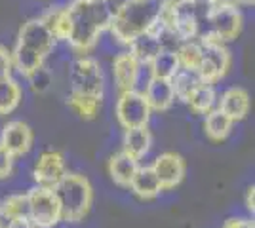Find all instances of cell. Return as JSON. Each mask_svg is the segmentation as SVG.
Segmentation results:
<instances>
[{
    "label": "cell",
    "mask_w": 255,
    "mask_h": 228,
    "mask_svg": "<svg viewBox=\"0 0 255 228\" xmlns=\"http://www.w3.org/2000/svg\"><path fill=\"white\" fill-rule=\"evenodd\" d=\"M129 190L133 194L141 198V200H154L162 194V185H160L158 177L154 175L150 165H139L137 173L133 175L131 183H129Z\"/></svg>",
    "instance_id": "cell-18"
},
{
    "label": "cell",
    "mask_w": 255,
    "mask_h": 228,
    "mask_svg": "<svg viewBox=\"0 0 255 228\" xmlns=\"http://www.w3.org/2000/svg\"><path fill=\"white\" fill-rule=\"evenodd\" d=\"M233 124H234L233 120L227 118L221 110L213 109V110H210V112L206 114V118H204V133L208 135L210 141L221 143L231 135Z\"/></svg>",
    "instance_id": "cell-19"
},
{
    "label": "cell",
    "mask_w": 255,
    "mask_h": 228,
    "mask_svg": "<svg viewBox=\"0 0 255 228\" xmlns=\"http://www.w3.org/2000/svg\"><path fill=\"white\" fill-rule=\"evenodd\" d=\"M202 48V57L196 73L200 75L204 82L215 84L223 78L231 69V52L227 50L223 42L210 40V38H198Z\"/></svg>",
    "instance_id": "cell-7"
},
{
    "label": "cell",
    "mask_w": 255,
    "mask_h": 228,
    "mask_svg": "<svg viewBox=\"0 0 255 228\" xmlns=\"http://www.w3.org/2000/svg\"><path fill=\"white\" fill-rule=\"evenodd\" d=\"M149 65L150 71H152V76L154 78H164V80H171L175 76V73L181 69L177 54L171 52V50H160Z\"/></svg>",
    "instance_id": "cell-23"
},
{
    "label": "cell",
    "mask_w": 255,
    "mask_h": 228,
    "mask_svg": "<svg viewBox=\"0 0 255 228\" xmlns=\"http://www.w3.org/2000/svg\"><path fill=\"white\" fill-rule=\"evenodd\" d=\"M244 25V17L238 6L234 4H210L200 19L198 38H210L217 42L234 40Z\"/></svg>",
    "instance_id": "cell-4"
},
{
    "label": "cell",
    "mask_w": 255,
    "mask_h": 228,
    "mask_svg": "<svg viewBox=\"0 0 255 228\" xmlns=\"http://www.w3.org/2000/svg\"><path fill=\"white\" fill-rule=\"evenodd\" d=\"M29 200V221L36 228H53L61 221V211L52 188L32 186L27 190Z\"/></svg>",
    "instance_id": "cell-6"
},
{
    "label": "cell",
    "mask_w": 255,
    "mask_h": 228,
    "mask_svg": "<svg viewBox=\"0 0 255 228\" xmlns=\"http://www.w3.org/2000/svg\"><path fill=\"white\" fill-rule=\"evenodd\" d=\"M221 228H254V221L248 217H231L225 221Z\"/></svg>",
    "instance_id": "cell-32"
},
{
    "label": "cell",
    "mask_w": 255,
    "mask_h": 228,
    "mask_svg": "<svg viewBox=\"0 0 255 228\" xmlns=\"http://www.w3.org/2000/svg\"><path fill=\"white\" fill-rule=\"evenodd\" d=\"M17 46H21L25 50H31L34 54L42 55L44 59L52 54L57 46V40L50 27L42 21V17H31L29 21L23 23V27L17 33Z\"/></svg>",
    "instance_id": "cell-9"
},
{
    "label": "cell",
    "mask_w": 255,
    "mask_h": 228,
    "mask_svg": "<svg viewBox=\"0 0 255 228\" xmlns=\"http://www.w3.org/2000/svg\"><path fill=\"white\" fill-rule=\"evenodd\" d=\"M11 73H13V65H11L10 50L0 44V82L11 78Z\"/></svg>",
    "instance_id": "cell-30"
},
{
    "label": "cell",
    "mask_w": 255,
    "mask_h": 228,
    "mask_svg": "<svg viewBox=\"0 0 255 228\" xmlns=\"http://www.w3.org/2000/svg\"><path fill=\"white\" fill-rule=\"evenodd\" d=\"M137 67H139V61L128 50L115 55L111 71H113V80H115V86H117L118 93L120 91H128V89L133 87V80H135V75H137Z\"/></svg>",
    "instance_id": "cell-15"
},
{
    "label": "cell",
    "mask_w": 255,
    "mask_h": 228,
    "mask_svg": "<svg viewBox=\"0 0 255 228\" xmlns=\"http://www.w3.org/2000/svg\"><path fill=\"white\" fill-rule=\"evenodd\" d=\"M13 162H15V158L6 149L0 147V179L10 177L11 171H13Z\"/></svg>",
    "instance_id": "cell-31"
},
{
    "label": "cell",
    "mask_w": 255,
    "mask_h": 228,
    "mask_svg": "<svg viewBox=\"0 0 255 228\" xmlns=\"http://www.w3.org/2000/svg\"><path fill=\"white\" fill-rule=\"evenodd\" d=\"M11 223H13L11 215L6 211V207L0 204V228H10Z\"/></svg>",
    "instance_id": "cell-33"
},
{
    "label": "cell",
    "mask_w": 255,
    "mask_h": 228,
    "mask_svg": "<svg viewBox=\"0 0 255 228\" xmlns=\"http://www.w3.org/2000/svg\"><path fill=\"white\" fill-rule=\"evenodd\" d=\"M27 80L34 93H46L53 86V76L46 67H40L38 71H34L31 76H27Z\"/></svg>",
    "instance_id": "cell-28"
},
{
    "label": "cell",
    "mask_w": 255,
    "mask_h": 228,
    "mask_svg": "<svg viewBox=\"0 0 255 228\" xmlns=\"http://www.w3.org/2000/svg\"><path fill=\"white\" fill-rule=\"evenodd\" d=\"M143 95H145V101L152 112H166L175 103L173 86H171L170 80H164V78H152L147 89L143 91Z\"/></svg>",
    "instance_id": "cell-14"
},
{
    "label": "cell",
    "mask_w": 255,
    "mask_h": 228,
    "mask_svg": "<svg viewBox=\"0 0 255 228\" xmlns=\"http://www.w3.org/2000/svg\"><path fill=\"white\" fill-rule=\"evenodd\" d=\"M115 116L124 130L143 128V126H149L152 110L149 109L143 93L128 89V91L118 93L117 105H115Z\"/></svg>",
    "instance_id": "cell-8"
},
{
    "label": "cell",
    "mask_w": 255,
    "mask_h": 228,
    "mask_svg": "<svg viewBox=\"0 0 255 228\" xmlns=\"http://www.w3.org/2000/svg\"><path fill=\"white\" fill-rule=\"evenodd\" d=\"M187 105L194 114H208L210 110L217 107V93H215V86L202 82L200 86L196 87L191 93V97L187 99Z\"/></svg>",
    "instance_id": "cell-21"
},
{
    "label": "cell",
    "mask_w": 255,
    "mask_h": 228,
    "mask_svg": "<svg viewBox=\"0 0 255 228\" xmlns=\"http://www.w3.org/2000/svg\"><path fill=\"white\" fill-rule=\"evenodd\" d=\"M242 6H254V0H238V8Z\"/></svg>",
    "instance_id": "cell-38"
},
{
    "label": "cell",
    "mask_w": 255,
    "mask_h": 228,
    "mask_svg": "<svg viewBox=\"0 0 255 228\" xmlns=\"http://www.w3.org/2000/svg\"><path fill=\"white\" fill-rule=\"evenodd\" d=\"M69 86H71L69 95L103 101L107 82L99 61L94 57H88V55H80L75 61H71Z\"/></svg>",
    "instance_id": "cell-5"
},
{
    "label": "cell",
    "mask_w": 255,
    "mask_h": 228,
    "mask_svg": "<svg viewBox=\"0 0 255 228\" xmlns=\"http://www.w3.org/2000/svg\"><path fill=\"white\" fill-rule=\"evenodd\" d=\"M212 4H234V6H238V0H212Z\"/></svg>",
    "instance_id": "cell-37"
},
{
    "label": "cell",
    "mask_w": 255,
    "mask_h": 228,
    "mask_svg": "<svg viewBox=\"0 0 255 228\" xmlns=\"http://www.w3.org/2000/svg\"><path fill=\"white\" fill-rule=\"evenodd\" d=\"M170 82L171 86H173V91H175V99L187 103V99L191 97V93L202 84L204 80L194 69H179Z\"/></svg>",
    "instance_id": "cell-22"
},
{
    "label": "cell",
    "mask_w": 255,
    "mask_h": 228,
    "mask_svg": "<svg viewBox=\"0 0 255 228\" xmlns=\"http://www.w3.org/2000/svg\"><path fill=\"white\" fill-rule=\"evenodd\" d=\"M126 2H128V0H107V4L111 6V10H113V11H117L118 8H122Z\"/></svg>",
    "instance_id": "cell-36"
},
{
    "label": "cell",
    "mask_w": 255,
    "mask_h": 228,
    "mask_svg": "<svg viewBox=\"0 0 255 228\" xmlns=\"http://www.w3.org/2000/svg\"><path fill=\"white\" fill-rule=\"evenodd\" d=\"M150 149H152V133H150L149 126L124 130L122 152L129 154L135 160H141V158H145L149 154Z\"/></svg>",
    "instance_id": "cell-17"
},
{
    "label": "cell",
    "mask_w": 255,
    "mask_h": 228,
    "mask_svg": "<svg viewBox=\"0 0 255 228\" xmlns=\"http://www.w3.org/2000/svg\"><path fill=\"white\" fill-rule=\"evenodd\" d=\"M126 50L137 59L139 63H150L154 59V55L162 50V46H160L158 38L149 31V33H143L139 34L137 38H133L128 44Z\"/></svg>",
    "instance_id": "cell-20"
},
{
    "label": "cell",
    "mask_w": 255,
    "mask_h": 228,
    "mask_svg": "<svg viewBox=\"0 0 255 228\" xmlns=\"http://www.w3.org/2000/svg\"><path fill=\"white\" fill-rule=\"evenodd\" d=\"M2 206L6 207V211L11 215L13 221L17 219H29V200H27V192H19V194L8 196Z\"/></svg>",
    "instance_id": "cell-26"
},
{
    "label": "cell",
    "mask_w": 255,
    "mask_h": 228,
    "mask_svg": "<svg viewBox=\"0 0 255 228\" xmlns=\"http://www.w3.org/2000/svg\"><path fill=\"white\" fill-rule=\"evenodd\" d=\"M154 76H152V71H150V65L149 63H139L137 67V75H135V80H133V91H137V93H143L147 86L150 84V80H152Z\"/></svg>",
    "instance_id": "cell-29"
},
{
    "label": "cell",
    "mask_w": 255,
    "mask_h": 228,
    "mask_svg": "<svg viewBox=\"0 0 255 228\" xmlns=\"http://www.w3.org/2000/svg\"><path fill=\"white\" fill-rule=\"evenodd\" d=\"M177 59H179L181 69H198L200 65V57H202V48H200V40H187L177 48Z\"/></svg>",
    "instance_id": "cell-25"
},
{
    "label": "cell",
    "mask_w": 255,
    "mask_h": 228,
    "mask_svg": "<svg viewBox=\"0 0 255 228\" xmlns=\"http://www.w3.org/2000/svg\"><path fill=\"white\" fill-rule=\"evenodd\" d=\"M23 99V89L17 84V80L8 78L0 82V116L10 114L17 109V105Z\"/></svg>",
    "instance_id": "cell-24"
},
{
    "label": "cell",
    "mask_w": 255,
    "mask_h": 228,
    "mask_svg": "<svg viewBox=\"0 0 255 228\" xmlns=\"http://www.w3.org/2000/svg\"><path fill=\"white\" fill-rule=\"evenodd\" d=\"M0 147L6 149L13 158L25 156L32 149V130L23 120H11L0 131Z\"/></svg>",
    "instance_id": "cell-12"
},
{
    "label": "cell",
    "mask_w": 255,
    "mask_h": 228,
    "mask_svg": "<svg viewBox=\"0 0 255 228\" xmlns=\"http://www.w3.org/2000/svg\"><path fill=\"white\" fill-rule=\"evenodd\" d=\"M115 11L107 0H73L65 8L67 36L65 44L76 54H90L99 36L109 31Z\"/></svg>",
    "instance_id": "cell-1"
},
{
    "label": "cell",
    "mask_w": 255,
    "mask_h": 228,
    "mask_svg": "<svg viewBox=\"0 0 255 228\" xmlns=\"http://www.w3.org/2000/svg\"><path fill=\"white\" fill-rule=\"evenodd\" d=\"M164 11V0H128L113 15L109 31L124 48L139 34L149 33Z\"/></svg>",
    "instance_id": "cell-2"
},
{
    "label": "cell",
    "mask_w": 255,
    "mask_h": 228,
    "mask_svg": "<svg viewBox=\"0 0 255 228\" xmlns=\"http://www.w3.org/2000/svg\"><path fill=\"white\" fill-rule=\"evenodd\" d=\"M196 4H202V6H206V4H212V0H194Z\"/></svg>",
    "instance_id": "cell-39"
},
{
    "label": "cell",
    "mask_w": 255,
    "mask_h": 228,
    "mask_svg": "<svg viewBox=\"0 0 255 228\" xmlns=\"http://www.w3.org/2000/svg\"><path fill=\"white\" fill-rule=\"evenodd\" d=\"M139 169V160L131 158L126 152H117L109 158V175L113 179V183L122 188H129V183L133 179V175Z\"/></svg>",
    "instance_id": "cell-16"
},
{
    "label": "cell",
    "mask_w": 255,
    "mask_h": 228,
    "mask_svg": "<svg viewBox=\"0 0 255 228\" xmlns=\"http://www.w3.org/2000/svg\"><path fill=\"white\" fill-rule=\"evenodd\" d=\"M150 167H152L154 175L158 177L164 190H171V188L179 186L187 173V163L183 160V156L175 154V152L158 154Z\"/></svg>",
    "instance_id": "cell-11"
},
{
    "label": "cell",
    "mask_w": 255,
    "mask_h": 228,
    "mask_svg": "<svg viewBox=\"0 0 255 228\" xmlns=\"http://www.w3.org/2000/svg\"><path fill=\"white\" fill-rule=\"evenodd\" d=\"M10 228H36L29 219H17L10 225Z\"/></svg>",
    "instance_id": "cell-35"
},
{
    "label": "cell",
    "mask_w": 255,
    "mask_h": 228,
    "mask_svg": "<svg viewBox=\"0 0 255 228\" xmlns=\"http://www.w3.org/2000/svg\"><path fill=\"white\" fill-rule=\"evenodd\" d=\"M63 223H80L88 215L92 202H94V188L88 177L80 173H69L52 188Z\"/></svg>",
    "instance_id": "cell-3"
},
{
    "label": "cell",
    "mask_w": 255,
    "mask_h": 228,
    "mask_svg": "<svg viewBox=\"0 0 255 228\" xmlns=\"http://www.w3.org/2000/svg\"><path fill=\"white\" fill-rule=\"evenodd\" d=\"M255 188L252 186V188H248V192H246V209L254 215V209H255Z\"/></svg>",
    "instance_id": "cell-34"
},
{
    "label": "cell",
    "mask_w": 255,
    "mask_h": 228,
    "mask_svg": "<svg viewBox=\"0 0 255 228\" xmlns=\"http://www.w3.org/2000/svg\"><path fill=\"white\" fill-rule=\"evenodd\" d=\"M69 105L73 110H76V114H80L86 120H94L101 110V101L76 97V95H69Z\"/></svg>",
    "instance_id": "cell-27"
},
{
    "label": "cell",
    "mask_w": 255,
    "mask_h": 228,
    "mask_svg": "<svg viewBox=\"0 0 255 228\" xmlns=\"http://www.w3.org/2000/svg\"><path fill=\"white\" fill-rule=\"evenodd\" d=\"M252 107V99L250 93L246 91L244 87H229L221 93V97L217 99V107L223 112L227 118H231L233 122H240L248 116Z\"/></svg>",
    "instance_id": "cell-13"
},
{
    "label": "cell",
    "mask_w": 255,
    "mask_h": 228,
    "mask_svg": "<svg viewBox=\"0 0 255 228\" xmlns=\"http://www.w3.org/2000/svg\"><path fill=\"white\" fill-rule=\"evenodd\" d=\"M67 175V160L61 152L46 151L32 167V181L36 186L53 188Z\"/></svg>",
    "instance_id": "cell-10"
}]
</instances>
